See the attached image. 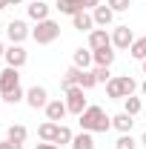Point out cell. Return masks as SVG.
<instances>
[{
    "label": "cell",
    "instance_id": "cell-1",
    "mask_svg": "<svg viewBox=\"0 0 146 149\" xmlns=\"http://www.w3.org/2000/svg\"><path fill=\"white\" fill-rule=\"evenodd\" d=\"M77 123H80V129H83V132H92V135H97V132H109V129H112V118L106 115V109H103V106H97V103L86 106V112L77 118Z\"/></svg>",
    "mask_w": 146,
    "mask_h": 149
},
{
    "label": "cell",
    "instance_id": "cell-2",
    "mask_svg": "<svg viewBox=\"0 0 146 149\" xmlns=\"http://www.w3.org/2000/svg\"><path fill=\"white\" fill-rule=\"evenodd\" d=\"M57 37H60V23L52 20V17L35 23V29H32V40L37 46H49V43H55Z\"/></svg>",
    "mask_w": 146,
    "mask_h": 149
},
{
    "label": "cell",
    "instance_id": "cell-3",
    "mask_svg": "<svg viewBox=\"0 0 146 149\" xmlns=\"http://www.w3.org/2000/svg\"><path fill=\"white\" fill-rule=\"evenodd\" d=\"M66 106H69V115H74V118H80L83 112H86V89L83 86H72V89H66Z\"/></svg>",
    "mask_w": 146,
    "mask_h": 149
},
{
    "label": "cell",
    "instance_id": "cell-4",
    "mask_svg": "<svg viewBox=\"0 0 146 149\" xmlns=\"http://www.w3.org/2000/svg\"><path fill=\"white\" fill-rule=\"evenodd\" d=\"M6 66H15V69H23L26 66V60H29V52L23 49V43H12V46H6Z\"/></svg>",
    "mask_w": 146,
    "mask_h": 149
},
{
    "label": "cell",
    "instance_id": "cell-5",
    "mask_svg": "<svg viewBox=\"0 0 146 149\" xmlns=\"http://www.w3.org/2000/svg\"><path fill=\"white\" fill-rule=\"evenodd\" d=\"M6 37H9V43H23L26 37H32V29H29L26 20H9V26H6Z\"/></svg>",
    "mask_w": 146,
    "mask_h": 149
},
{
    "label": "cell",
    "instance_id": "cell-6",
    "mask_svg": "<svg viewBox=\"0 0 146 149\" xmlns=\"http://www.w3.org/2000/svg\"><path fill=\"white\" fill-rule=\"evenodd\" d=\"M132 43H135V32H132L129 26H115V29H112V46H115V49L126 52Z\"/></svg>",
    "mask_w": 146,
    "mask_h": 149
},
{
    "label": "cell",
    "instance_id": "cell-7",
    "mask_svg": "<svg viewBox=\"0 0 146 149\" xmlns=\"http://www.w3.org/2000/svg\"><path fill=\"white\" fill-rule=\"evenodd\" d=\"M26 103L32 106V109H46V103H49V92H46V86H29L26 89Z\"/></svg>",
    "mask_w": 146,
    "mask_h": 149
},
{
    "label": "cell",
    "instance_id": "cell-8",
    "mask_svg": "<svg viewBox=\"0 0 146 149\" xmlns=\"http://www.w3.org/2000/svg\"><path fill=\"white\" fill-rule=\"evenodd\" d=\"M17 86H20V69L6 66V69L0 72V95L12 92V89H17Z\"/></svg>",
    "mask_w": 146,
    "mask_h": 149
},
{
    "label": "cell",
    "instance_id": "cell-9",
    "mask_svg": "<svg viewBox=\"0 0 146 149\" xmlns=\"http://www.w3.org/2000/svg\"><path fill=\"white\" fill-rule=\"evenodd\" d=\"M69 115V106H66V100H49L46 103V120H55V123H60L63 118Z\"/></svg>",
    "mask_w": 146,
    "mask_h": 149
},
{
    "label": "cell",
    "instance_id": "cell-10",
    "mask_svg": "<svg viewBox=\"0 0 146 149\" xmlns=\"http://www.w3.org/2000/svg\"><path fill=\"white\" fill-rule=\"evenodd\" d=\"M49 3H43V0H32L29 6H26V15H29V20H35V23H40V20H49Z\"/></svg>",
    "mask_w": 146,
    "mask_h": 149
},
{
    "label": "cell",
    "instance_id": "cell-11",
    "mask_svg": "<svg viewBox=\"0 0 146 149\" xmlns=\"http://www.w3.org/2000/svg\"><path fill=\"white\" fill-rule=\"evenodd\" d=\"M92 17H95V26L97 29H106V26H112V20H115V12H112L106 3H100L97 9H92Z\"/></svg>",
    "mask_w": 146,
    "mask_h": 149
},
{
    "label": "cell",
    "instance_id": "cell-12",
    "mask_svg": "<svg viewBox=\"0 0 146 149\" xmlns=\"http://www.w3.org/2000/svg\"><path fill=\"white\" fill-rule=\"evenodd\" d=\"M135 126V118L129 115V112H117V115H112V129H117L120 135H129Z\"/></svg>",
    "mask_w": 146,
    "mask_h": 149
},
{
    "label": "cell",
    "instance_id": "cell-13",
    "mask_svg": "<svg viewBox=\"0 0 146 149\" xmlns=\"http://www.w3.org/2000/svg\"><path fill=\"white\" fill-rule=\"evenodd\" d=\"M115 46H103V49H92V57H95V66H112L115 63Z\"/></svg>",
    "mask_w": 146,
    "mask_h": 149
},
{
    "label": "cell",
    "instance_id": "cell-14",
    "mask_svg": "<svg viewBox=\"0 0 146 149\" xmlns=\"http://www.w3.org/2000/svg\"><path fill=\"white\" fill-rule=\"evenodd\" d=\"M72 66H77V69H89V66H95V57H92V49L86 46H80V49H74L72 55Z\"/></svg>",
    "mask_w": 146,
    "mask_h": 149
},
{
    "label": "cell",
    "instance_id": "cell-15",
    "mask_svg": "<svg viewBox=\"0 0 146 149\" xmlns=\"http://www.w3.org/2000/svg\"><path fill=\"white\" fill-rule=\"evenodd\" d=\"M72 26L77 29V32H92V29H97V26H95V17H92V12H86V9L77 12V15L72 17Z\"/></svg>",
    "mask_w": 146,
    "mask_h": 149
},
{
    "label": "cell",
    "instance_id": "cell-16",
    "mask_svg": "<svg viewBox=\"0 0 146 149\" xmlns=\"http://www.w3.org/2000/svg\"><path fill=\"white\" fill-rule=\"evenodd\" d=\"M103 46H112V35L106 29H92L89 32V49H103Z\"/></svg>",
    "mask_w": 146,
    "mask_h": 149
},
{
    "label": "cell",
    "instance_id": "cell-17",
    "mask_svg": "<svg viewBox=\"0 0 146 149\" xmlns=\"http://www.w3.org/2000/svg\"><path fill=\"white\" fill-rule=\"evenodd\" d=\"M57 129H60V123H55V120H43V123L37 126V138H40V141H46V143H55Z\"/></svg>",
    "mask_w": 146,
    "mask_h": 149
},
{
    "label": "cell",
    "instance_id": "cell-18",
    "mask_svg": "<svg viewBox=\"0 0 146 149\" xmlns=\"http://www.w3.org/2000/svg\"><path fill=\"white\" fill-rule=\"evenodd\" d=\"M80 74H83V69L69 66V69L63 72V77H60V89L66 92V89H72V86H80Z\"/></svg>",
    "mask_w": 146,
    "mask_h": 149
},
{
    "label": "cell",
    "instance_id": "cell-19",
    "mask_svg": "<svg viewBox=\"0 0 146 149\" xmlns=\"http://www.w3.org/2000/svg\"><path fill=\"white\" fill-rule=\"evenodd\" d=\"M55 9L60 12V15H69V17H74L77 12H83V6H80V0H57Z\"/></svg>",
    "mask_w": 146,
    "mask_h": 149
},
{
    "label": "cell",
    "instance_id": "cell-20",
    "mask_svg": "<svg viewBox=\"0 0 146 149\" xmlns=\"http://www.w3.org/2000/svg\"><path fill=\"white\" fill-rule=\"evenodd\" d=\"M69 146L72 149H95V135L80 129V135H74V141L69 143Z\"/></svg>",
    "mask_w": 146,
    "mask_h": 149
},
{
    "label": "cell",
    "instance_id": "cell-21",
    "mask_svg": "<svg viewBox=\"0 0 146 149\" xmlns=\"http://www.w3.org/2000/svg\"><path fill=\"white\" fill-rule=\"evenodd\" d=\"M6 138H9V141H15V143H26V138H29V129H26L23 123H15V126H9Z\"/></svg>",
    "mask_w": 146,
    "mask_h": 149
},
{
    "label": "cell",
    "instance_id": "cell-22",
    "mask_svg": "<svg viewBox=\"0 0 146 149\" xmlns=\"http://www.w3.org/2000/svg\"><path fill=\"white\" fill-rule=\"evenodd\" d=\"M140 109H143V100H140L138 95H129V97H123V112H129L132 118H135V115H140Z\"/></svg>",
    "mask_w": 146,
    "mask_h": 149
},
{
    "label": "cell",
    "instance_id": "cell-23",
    "mask_svg": "<svg viewBox=\"0 0 146 149\" xmlns=\"http://www.w3.org/2000/svg\"><path fill=\"white\" fill-rule=\"evenodd\" d=\"M106 95H109L112 100H123V97H126L123 86H120V77H112L109 83H106Z\"/></svg>",
    "mask_w": 146,
    "mask_h": 149
},
{
    "label": "cell",
    "instance_id": "cell-24",
    "mask_svg": "<svg viewBox=\"0 0 146 149\" xmlns=\"http://www.w3.org/2000/svg\"><path fill=\"white\" fill-rule=\"evenodd\" d=\"M129 55L135 60H146V35L143 37H135V43L129 46Z\"/></svg>",
    "mask_w": 146,
    "mask_h": 149
},
{
    "label": "cell",
    "instance_id": "cell-25",
    "mask_svg": "<svg viewBox=\"0 0 146 149\" xmlns=\"http://www.w3.org/2000/svg\"><path fill=\"white\" fill-rule=\"evenodd\" d=\"M0 100L9 103V106H15V103H20V100H26V92H23V86H17V89H12V92L0 95Z\"/></svg>",
    "mask_w": 146,
    "mask_h": 149
},
{
    "label": "cell",
    "instance_id": "cell-26",
    "mask_svg": "<svg viewBox=\"0 0 146 149\" xmlns=\"http://www.w3.org/2000/svg\"><path fill=\"white\" fill-rule=\"evenodd\" d=\"M74 141V132L66 126V123H60V129H57V138H55V143L57 146H66V143H72Z\"/></svg>",
    "mask_w": 146,
    "mask_h": 149
},
{
    "label": "cell",
    "instance_id": "cell-27",
    "mask_svg": "<svg viewBox=\"0 0 146 149\" xmlns=\"http://www.w3.org/2000/svg\"><path fill=\"white\" fill-rule=\"evenodd\" d=\"M117 77H120V86H123V92H126V97H129V95H135L138 89H140V86H138V80H135L132 74H117Z\"/></svg>",
    "mask_w": 146,
    "mask_h": 149
},
{
    "label": "cell",
    "instance_id": "cell-28",
    "mask_svg": "<svg viewBox=\"0 0 146 149\" xmlns=\"http://www.w3.org/2000/svg\"><path fill=\"white\" fill-rule=\"evenodd\" d=\"M92 72L97 77V83H109L112 80V66H92Z\"/></svg>",
    "mask_w": 146,
    "mask_h": 149
},
{
    "label": "cell",
    "instance_id": "cell-29",
    "mask_svg": "<svg viewBox=\"0 0 146 149\" xmlns=\"http://www.w3.org/2000/svg\"><path fill=\"white\" fill-rule=\"evenodd\" d=\"M80 86H83L86 92L97 86V77H95V72H92V69H83V74H80Z\"/></svg>",
    "mask_w": 146,
    "mask_h": 149
},
{
    "label": "cell",
    "instance_id": "cell-30",
    "mask_svg": "<svg viewBox=\"0 0 146 149\" xmlns=\"http://www.w3.org/2000/svg\"><path fill=\"white\" fill-rule=\"evenodd\" d=\"M115 149H138V141L132 138V132H129V135H120V138L115 141Z\"/></svg>",
    "mask_w": 146,
    "mask_h": 149
},
{
    "label": "cell",
    "instance_id": "cell-31",
    "mask_svg": "<svg viewBox=\"0 0 146 149\" xmlns=\"http://www.w3.org/2000/svg\"><path fill=\"white\" fill-rule=\"evenodd\" d=\"M106 6H109L112 12L117 15V12H129V6H132V0H106Z\"/></svg>",
    "mask_w": 146,
    "mask_h": 149
},
{
    "label": "cell",
    "instance_id": "cell-32",
    "mask_svg": "<svg viewBox=\"0 0 146 149\" xmlns=\"http://www.w3.org/2000/svg\"><path fill=\"white\" fill-rule=\"evenodd\" d=\"M0 149H23V143H15V141H0Z\"/></svg>",
    "mask_w": 146,
    "mask_h": 149
},
{
    "label": "cell",
    "instance_id": "cell-33",
    "mask_svg": "<svg viewBox=\"0 0 146 149\" xmlns=\"http://www.w3.org/2000/svg\"><path fill=\"white\" fill-rule=\"evenodd\" d=\"M80 6H83L86 12H92V9H97V6H100V0H80Z\"/></svg>",
    "mask_w": 146,
    "mask_h": 149
},
{
    "label": "cell",
    "instance_id": "cell-34",
    "mask_svg": "<svg viewBox=\"0 0 146 149\" xmlns=\"http://www.w3.org/2000/svg\"><path fill=\"white\" fill-rule=\"evenodd\" d=\"M35 149H60V146H57V143H46V141H40Z\"/></svg>",
    "mask_w": 146,
    "mask_h": 149
},
{
    "label": "cell",
    "instance_id": "cell-35",
    "mask_svg": "<svg viewBox=\"0 0 146 149\" xmlns=\"http://www.w3.org/2000/svg\"><path fill=\"white\" fill-rule=\"evenodd\" d=\"M140 97H146V80L140 83Z\"/></svg>",
    "mask_w": 146,
    "mask_h": 149
},
{
    "label": "cell",
    "instance_id": "cell-36",
    "mask_svg": "<svg viewBox=\"0 0 146 149\" xmlns=\"http://www.w3.org/2000/svg\"><path fill=\"white\" fill-rule=\"evenodd\" d=\"M3 9H9V0H0V12H3Z\"/></svg>",
    "mask_w": 146,
    "mask_h": 149
},
{
    "label": "cell",
    "instance_id": "cell-37",
    "mask_svg": "<svg viewBox=\"0 0 146 149\" xmlns=\"http://www.w3.org/2000/svg\"><path fill=\"white\" fill-rule=\"evenodd\" d=\"M6 55V43H3V40H0V57Z\"/></svg>",
    "mask_w": 146,
    "mask_h": 149
},
{
    "label": "cell",
    "instance_id": "cell-38",
    "mask_svg": "<svg viewBox=\"0 0 146 149\" xmlns=\"http://www.w3.org/2000/svg\"><path fill=\"white\" fill-rule=\"evenodd\" d=\"M20 3H23V0H9V6H20Z\"/></svg>",
    "mask_w": 146,
    "mask_h": 149
},
{
    "label": "cell",
    "instance_id": "cell-39",
    "mask_svg": "<svg viewBox=\"0 0 146 149\" xmlns=\"http://www.w3.org/2000/svg\"><path fill=\"white\" fill-rule=\"evenodd\" d=\"M140 146H146V132H143V135H140Z\"/></svg>",
    "mask_w": 146,
    "mask_h": 149
},
{
    "label": "cell",
    "instance_id": "cell-40",
    "mask_svg": "<svg viewBox=\"0 0 146 149\" xmlns=\"http://www.w3.org/2000/svg\"><path fill=\"white\" fill-rule=\"evenodd\" d=\"M140 66H143V74H146V60H140Z\"/></svg>",
    "mask_w": 146,
    "mask_h": 149
}]
</instances>
